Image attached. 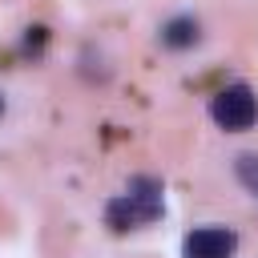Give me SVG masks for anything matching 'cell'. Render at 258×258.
Returning <instances> with one entry per match:
<instances>
[{
    "label": "cell",
    "instance_id": "6da1fadb",
    "mask_svg": "<svg viewBox=\"0 0 258 258\" xmlns=\"http://www.w3.org/2000/svg\"><path fill=\"white\" fill-rule=\"evenodd\" d=\"M165 210V189L157 177H133L125 185V194H117L109 206H105V226L113 234H125V230H141L149 222H157Z\"/></svg>",
    "mask_w": 258,
    "mask_h": 258
},
{
    "label": "cell",
    "instance_id": "7a4b0ae2",
    "mask_svg": "<svg viewBox=\"0 0 258 258\" xmlns=\"http://www.w3.org/2000/svg\"><path fill=\"white\" fill-rule=\"evenodd\" d=\"M210 117L226 129V133H246L258 121V97L250 85H226L210 97Z\"/></svg>",
    "mask_w": 258,
    "mask_h": 258
},
{
    "label": "cell",
    "instance_id": "3957f363",
    "mask_svg": "<svg viewBox=\"0 0 258 258\" xmlns=\"http://www.w3.org/2000/svg\"><path fill=\"white\" fill-rule=\"evenodd\" d=\"M238 250V234L226 226H198L181 238V258H230Z\"/></svg>",
    "mask_w": 258,
    "mask_h": 258
},
{
    "label": "cell",
    "instance_id": "277c9868",
    "mask_svg": "<svg viewBox=\"0 0 258 258\" xmlns=\"http://www.w3.org/2000/svg\"><path fill=\"white\" fill-rule=\"evenodd\" d=\"M161 40H165L169 48H189V44L198 40V20H189V16L169 20V24L161 28Z\"/></svg>",
    "mask_w": 258,
    "mask_h": 258
},
{
    "label": "cell",
    "instance_id": "5b68a950",
    "mask_svg": "<svg viewBox=\"0 0 258 258\" xmlns=\"http://www.w3.org/2000/svg\"><path fill=\"white\" fill-rule=\"evenodd\" d=\"M238 177H242V185L258 198V157H254V153H242V157H238Z\"/></svg>",
    "mask_w": 258,
    "mask_h": 258
},
{
    "label": "cell",
    "instance_id": "8992f818",
    "mask_svg": "<svg viewBox=\"0 0 258 258\" xmlns=\"http://www.w3.org/2000/svg\"><path fill=\"white\" fill-rule=\"evenodd\" d=\"M0 109H4V105H0Z\"/></svg>",
    "mask_w": 258,
    "mask_h": 258
}]
</instances>
